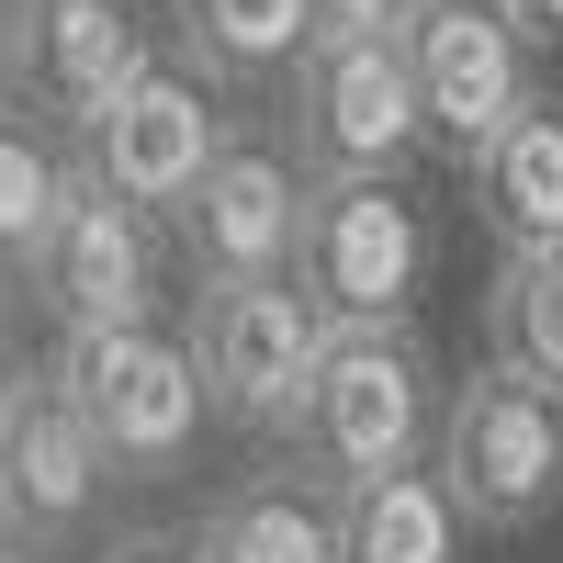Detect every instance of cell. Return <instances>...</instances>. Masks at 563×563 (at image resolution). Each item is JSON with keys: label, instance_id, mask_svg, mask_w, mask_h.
<instances>
[{"label": "cell", "instance_id": "1", "mask_svg": "<svg viewBox=\"0 0 563 563\" xmlns=\"http://www.w3.org/2000/svg\"><path fill=\"white\" fill-rule=\"evenodd\" d=\"M294 474L316 496H350L372 474H406L429 462L440 440V372H429V339L395 316V327H327L316 350V384L294 406Z\"/></svg>", "mask_w": 563, "mask_h": 563}, {"label": "cell", "instance_id": "2", "mask_svg": "<svg viewBox=\"0 0 563 563\" xmlns=\"http://www.w3.org/2000/svg\"><path fill=\"white\" fill-rule=\"evenodd\" d=\"M429 474L474 530H541L563 507V395L519 384L507 361H474L462 384H440Z\"/></svg>", "mask_w": 563, "mask_h": 563}, {"label": "cell", "instance_id": "3", "mask_svg": "<svg viewBox=\"0 0 563 563\" xmlns=\"http://www.w3.org/2000/svg\"><path fill=\"white\" fill-rule=\"evenodd\" d=\"M68 384V406L90 417V440H102V462L113 474H135V485H158V474H180L192 462V440H203V361H192V339H169V327L147 316V327H79V339L45 361Z\"/></svg>", "mask_w": 563, "mask_h": 563}, {"label": "cell", "instance_id": "4", "mask_svg": "<svg viewBox=\"0 0 563 563\" xmlns=\"http://www.w3.org/2000/svg\"><path fill=\"white\" fill-rule=\"evenodd\" d=\"M429 147L406 79V34H316L294 57V158L305 180H406Z\"/></svg>", "mask_w": 563, "mask_h": 563}, {"label": "cell", "instance_id": "5", "mask_svg": "<svg viewBox=\"0 0 563 563\" xmlns=\"http://www.w3.org/2000/svg\"><path fill=\"white\" fill-rule=\"evenodd\" d=\"M406 79L429 113V147L451 169H485V147L530 113V34L507 0H406Z\"/></svg>", "mask_w": 563, "mask_h": 563}, {"label": "cell", "instance_id": "6", "mask_svg": "<svg viewBox=\"0 0 563 563\" xmlns=\"http://www.w3.org/2000/svg\"><path fill=\"white\" fill-rule=\"evenodd\" d=\"M294 282L327 327H395L429 282V214L406 180H305V238Z\"/></svg>", "mask_w": 563, "mask_h": 563}, {"label": "cell", "instance_id": "7", "mask_svg": "<svg viewBox=\"0 0 563 563\" xmlns=\"http://www.w3.org/2000/svg\"><path fill=\"white\" fill-rule=\"evenodd\" d=\"M316 350H327V316L294 271L282 282H203L192 361H203V406L225 429H294V406L316 384Z\"/></svg>", "mask_w": 563, "mask_h": 563}, {"label": "cell", "instance_id": "8", "mask_svg": "<svg viewBox=\"0 0 563 563\" xmlns=\"http://www.w3.org/2000/svg\"><path fill=\"white\" fill-rule=\"evenodd\" d=\"M214 147H225V102H214V79L180 68V57H147L113 90V113L79 124V169L102 180V192H124L135 214H180V192L214 169Z\"/></svg>", "mask_w": 563, "mask_h": 563}, {"label": "cell", "instance_id": "9", "mask_svg": "<svg viewBox=\"0 0 563 563\" xmlns=\"http://www.w3.org/2000/svg\"><path fill=\"white\" fill-rule=\"evenodd\" d=\"M169 238L192 260V282H282L305 238V158L271 147V135H225L214 169L180 192Z\"/></svg>", "mask_w": 563, "mask_h": 563}, {"label": "cell", "instance_id": "10", "mask_svg": "<svg viewBox=\"0 0 563 563\" xmlns=\"http://www.w3.org/2000/svg\"><path fill=\"white\" fill-rule=\"evenodd\" d=\"M23 282L57 305L68 339H79V327H147V316H158V214H135L124 192H102V180L79 169L57 238L34 249Z\"/></svg>", "mask_w": 563, "mask_h": 563}, {"label": "cell", "instance_id": "11", "mask_svg": "<svg viewBox=\"0 0 563 563\" xmlns=\"http://www.w3.org/2000/svg\"><path fill=\"white\" fill-rule=\"evenodd\" d=\"M0 474H12V541H34V552H68L102 519L113 462H102V440H90V417L68 406L57 372H23L0 395Z\"/></svg>", "mask_w": 563, "mask_h": 563}, {"label": "cell", "instance_id": "12", "mask_svg": "<svg viewBox=\"0 0 563 563\" xmlns=\"http://www.w3.org/2000/svg\"><path fill=\"white\" fill-rule=\"evenodd\" d=\"M147 12L135 0H12V90L34 113H57L68 135L90 113H113V90L147 68Z\"/></svg>", "mask_w": 563, "mask_h": 563}, {"label": "cell", "instance_id": "13", "mask_svg": "<svg viewBox=\"0 0 563 563\" xmlns=\"http://www.w3.org/2000/svg\"><path fill=\"white\" fill-rule=\"evenodd\" d=\"M192 563H339V496H316L305 474H249L203 507Z\"/></svg>", "mask_w": 563, "mask_h": 563}, {"label": "cell", "instance_id": "14", "mask_svg": "<svg viewBox=\"0 0 563 563\" xmlns=\"http://www.w3.org/2000/svg\"><path fill=\"white\" fill-rule=\"evenodd\" d=\"M474 192H485V238L496 249H563V102L530 90V113L485 147Z\"/></svg>", "mask_w": 563, "mask_h": 563}, {"label": "cell", "instance_id": "15", "mask_svg": "<svg viewBox=\"0 0 563 563\" xmlns=\"http://www.w3.org/2000/svg\"><path fill=\"white\" fill-rule=\"evenodd\" d=\"M462 507L429 462H406V474H372L339 496V563H462Z\"/></svg>", "mask_w": 563, "mask_h": 563}, {"label": "cell", "instance_id": "16", "mask_svg": "<svg viewBox=\"0 0 563 563\" xmlns=\"http://www.w3.org/2000/svg\"><path fill=\"white\" fill-rule=\"evenodd\" d=\"M485 361L563 395V249H496L485 282Z\"/></svg>", "mask_w": 563, "mask_h": 563}, {"label": "cell", "instance_id": "17", "mask_svg": "<svg viewBox=\"0 0 563 563\" xmlns=\"http://www.w3.org/2000/svg\"><path fill=\"white\" fill-rule=\"evenodd\" d=\"M169 23L203 79H271L316 45V0H169Z\"/></svg>", "mask_w": 563, "mask_h": 563}, {"label": "cell", "instance_id": "18", "mask_svg": "<svg viewBox=\"0 0 563 563\" xmlns=\"http://www.w3.org/2000/svg\"><path fill=\"white\" fill-rule=\"evenodd\" d=\"M68 192H79V158L23 113V90H12V102H0V282L34 271V249L57 238Z\"/></svg>", "mask_w": 563, "mask_h": 563}, {"label": "cell", "instance_id": "19", "mask_svg": "<svg viewBox=\"0 0 563 563\" xmlns=\"http://www.w3.org/2000/svg\"><path fill=\"white\" fill-rule=\"evenodd\" d=\"M406 0H316V34H395Z\"/></svg>", "mask_w": 563, "mask_h": 563}, {"label": "cell", "instance_id": "20", "mask_svg": "<svg viewBox=\"0 0 563 563\" xmlns=\"http://www.w3.org/2000/svg\"><path fill=\"white\" fill-rule=\"evenodd\" d=\"M90 563H192V541H169V530H124V541H102Z\"/></svg>", "mask_w": 563, "mask_h": 563}, {"label": "cell", "instance_id": "21", "mask_svg": "<svg viewBox=\"0 0 563 563\" xmlns=\"http://www.w3.org/2000/svg\"><path fill=\"white\" fill-rule=\"evenodd\" d=\"M507 12H519V34L541 45V34H563V0H507Z\"/></svg>", "mask_w": 563, "mask_h": 563}, {"label": "cell", "instance_id": "22", "mask_svg": "<svg viewBox=\"0 0 563 563\" xmlns=\"http://www.w3.org/2000/svg\"><path fill=\"white\" fill-rule=\"evenodd\" d=\"M23 384V327H12V305H0V395Z\"/></svg>", "mask_w": 563, "mask_h": 563}, {"label": "cell", "instance_id": "23", "mask_svg": "<svg viewBox=\"0 0 563 563\" xmlns=\"http://www.w3.org/2000/svg\"><path fill=\"white\" fill-rule=\"evenodd\" d=\"M0 102H12V0H0Z\"/></svg>", "mask_w": 563, "mask_h": 563}, {"label": "cell", "instance_id": "24", "mask_svg": "<svg viewBox=\"0 0 563 563\" xmlns=\"http://www.w3.org/2000/svg\"><path fill=\"white\" fill-rule=\"evenodd\" d=\"M0 563H57V552H34V541H0Z\"/></svg>", "mask_w": 563, "mask_h": 563}, {"label": "cell", "instance_id": "25", "mask_svg": "<svg viewBox=\"0 0 563 563\" xmlns=\"http://www.w3.org/2000/svg\"><path fill=\"white\" fill-rule=\"evenodd\" d=\"M0 541H12V474H0Z\"/></svg>", "mask_w": 563, "mask_h": 563}]
</instances>
